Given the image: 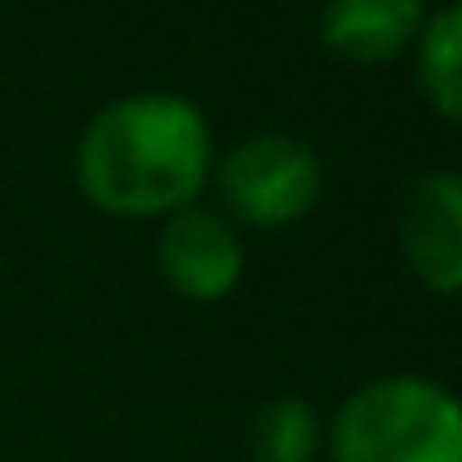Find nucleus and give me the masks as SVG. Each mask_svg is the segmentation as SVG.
Wrapping results in <instances>:
<instances>
[{"instance_id":"f257e3e1","label":"nucleus","mask_w":462,"mask_h":462,"mask_svg":"<svg viewBox=\"0 0 462 462\" xmlns=\"http://www.w3.org/2000/svg\"><path fill=\"white\" fill-rule=\"evenodd\" d=\"M209 170V125L180 95H125L105 105L75 150V180L85 199L115 219L189 209Z\"/></svg>"},{"instance_id":"f03ea898","label":"nucleus","mask_w":462,"mask_h":462,"mask_svg":"<svg viewBox=\"0 0 462 462\" xmlns=\"http://www.w3.org/2000/svg\"><path fill=\"white\" fill-rule=\"evenodd\" d=\"M338 462H462V412L428 378H378L333 422Z\"/></svg>"},{"instance_id":"7ed1b4c3","label":"nucleus","mask_w":462,"mask_h":462,"mask_svg":"<svg viewBox=\"0 0 462 462\" xmlns=\"http://www.w3.org/2000/svg\"><path fill=\"white\" fill-rule=\"evenodd\" d=\"M319 189H323L319 154L279 130L244 134L219 164L224 204L244 224H263V229H283V224L303 219L319 204Z\"/></svg>"},{"instance_id":"20e7f679","label":"nucleus","mask_w":462,"mask_h":462,"mask_svg":"<svg viewBox=\"0 0 462 462\" xmlns=\"http://www.w3.org/2000/svg\"><path fill=\"white\" fill-rule=\"evenodd\" d=\"M160 273L184 299L219 303L224 293H234V283L244 273V244L234 234V224H224L209 209L170 214V224L160 234Z\"/></svg>"},{"instance_id":"39448f33","label":"nucleus","mask_w":462,"mask_h":462,"mask_svg":"<svg viewBox=\"0 0 462 462\" xmlns=\"http://www.w3.org/2000/svg\"><path fill=\"white\" fill-rule=\"evenodd\" d=\"M402 254L432 293H457L462 283V184L452 170L412 180L402 199Z\"/></svg>"},{"instance_id":"423d86ee","label":"nucleus","mask_w":462,"mask_h":462,"mask_svg":"<svg viewBox=\"0 0 462 462\" xmlns=\"http://www.w3.org/2000/svg\"><path fill=\"white\" fill-rule=\"evenodd\" d=\"M422 31V0H328L319 35L338 60L383 65L402 55Z\"/></svg>"},{"instance_id":"0eeeda50","label":"nucleus","mask_w":462,"mask_h":462,"mask_svg":"<svg viewBox=\"0 0 462 462\" xmlns=\"http://www.w3.org/2000/svg\"><path fill=\"white\" fill-rule=\"evenodd\" d=\"M418 80L422 95L432 100V110L442 120H457L462 110V11L448 5V11L428 15L418 31Z\"/></svg>"},{"instance_id":"6e6552de","label":"nucleus","mask_w":462,"mask_h":462,"mask_svg":"<svg viewBox=\"0 0 462 462\" xmlns=\"http://www.w3.org/2000/svg\"><path fill=\"white\" fill-rule=\"evenodd\" d=\"M319 448L313 408L299 398H273L249 422V462H309Z\"/></svg>"}]
</instances>
